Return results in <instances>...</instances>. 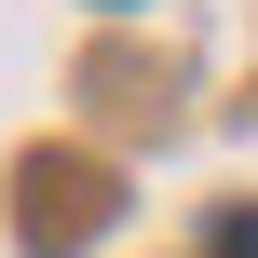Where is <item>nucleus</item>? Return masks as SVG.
<instances>
[{
	"mask_svg": "<svg viewBox=\"0 0 258 258\" xmlns=\"http://www.w3.org/2000/svg\"><path fill=\"white\" fill-rule=\"evenodd\" d=\"M218 258H258V204H218Z\"/></svg>",
	"mask_w": 258,
	"mask_h": 258,
	"instance_id": "f257e3e1",
	"label": "nucleus"
}]
</instances>
